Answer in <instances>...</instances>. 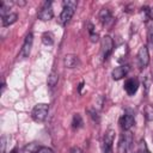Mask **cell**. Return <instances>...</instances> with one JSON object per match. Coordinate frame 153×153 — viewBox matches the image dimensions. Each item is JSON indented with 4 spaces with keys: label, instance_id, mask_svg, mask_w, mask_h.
Instances as JSON below:
<instances>
[{
    "label": "cell",
    "instance_id": "1",
    "mask_svg": "<svg viewBox=\"0 0 153 153\" xmlns=\"http://www.w3.org/2000/svg\"><path fill=\"white\" fill-rule=\"evenodd\" d=\"M76 6H78L76 1H73V0L63 1V8H62V11L59 16V24L60 25H66V24L69 23V20L74 16Z\"/></svg>",
    "mask_w": 153,
    "mask_h": 153
},
{
    "label": "cell",
    "instance_id": "2",
    "mask_svg": "<svg viewBox=\"0 0 153 153\" xmlns=\"http://www.w3.org/2000/svg\"><path fill=\"white\" fill-rule=\"evenodd\" d=\"M49 112V105L45 103H38L33 106L32 112H31V117L33 121L36 122H43Z\"/></svg>",
    "mask_w": 153,
    "mask_h": 153
},
{
    "label": "cell",
    "instance_id": "3",
    "mask_svg": "<svg viewBox=\"0 0 153 153\" xmlns=\"http://www.w3.org/2000/svg\"><path fill=\"white\" fill-rule=\"evenodd\" d=\"M114 50V41L110 36H104L102 38V42H100V51H102V56H103V60H106L110 54L112 53Z\"/></svg>",
    "mask_w": 153,
    "mask_h": 153
},
{
    "label": "cell",
    "instance_id": "4",
    "mask_svg": "<svg viewBox=\"0 0 153 153\" xmlns=\"http://www.w3.org/2000/svg\"><path fill=\"white\" fill-rule=\"evenodd\" d=\"M53 17H54V12H53V7H51V2L45 1L38 12V19L42 22H48V20L53 19Z\"/></svg>",
    "mask_w": 153,
    "mask_h": 153
},
{
    "label": "cell",
    "instance_id": "5",
    "mask_svg": "<svg viewBox=\"0 0 153 153\" xmlns=\"http://www.w3.org/2000/svg\"><path fill=\"white\" fill-rule=\"evenodd\" d=\"M133 143V135L129 130H124V133L122 134L121 136V140H120V151L122 153H128L129 149H130V146Z\"/></svg>",
    "mask_w": 153,
    "mask_h": 153
},
{
    "label": "cell",
    "instance_id": "6",
    "mask_svg": "<svg viewBox=\"0 0 153 153\" xmlns=\"http://www.w3.org/2000/svg\"><path fill=\"white\" fill-rule=\"evenodd\" d=\"M32 43H33V35H32L31 32H29V33L25 36V39H24V43H23V47H22V50H20V56H22L23 59L29 57V55H30V53H31Z\"/></svg>",
    "mask_w": 153,
    "mask_h": 153
},
{
    "label": "cell",
    "instance_id": "7",
    "mask_svg": "<svg viewBox=\"0 0 153 153\" xmlns=\"http://www.w3.org/2000/svg\"><path fill=\"white\" fill-rule=\"evenodd\" d=\"M137 62H139L140 68H145L149 63V53H148V48L146 45H142L139 49V51H137Z\"/></svg>",
    "mask_w": 153,
    "mask_h": 153
},
{
    "label": "cell",
    "instance_id": "8",
    "mask_svg": "<svg viewBox=\"0 0 153 153\" xmlns=\"http://www.w3.org/2000/svg\"><path fill=\"white\" fill-rule=\"evenodd\" d=\"M135 124V117L133 114L127 112L120 118V126L123 130H129Z\"/></svg>",
    "mask_w": 153,
    "mask_h": 153
},
{
    "label": "cell",
    "instance_id": "9",
    "mask_svg": "<svg viewBox=\"0 0 153 153\" xmlns=\"http://www.w3.org/2000/svg\"><path fill=\"white\" fill-rule=\"evenodd\" d=\"M137 88H139V81H137V79H135V78H129V79H127V80L124 81V91H126L129 96L135 94L136 91H137Z\"/></svg>",
    "mask_w": 153,
    "mask_h": 153
},
{
    "label": "cell",
    "instance_id": "10",
    "mask_svg": "<svg viewBox=\"0 0 153 153\" xmlns=\"http://www.w3.org/2000/svg\"><path fill=\"white\" fill-rule=\"evenodd\" d=\"M129 72V67L126 66V65H122V66H118V67H115L111 72V76L114 80H121L123 79Z\"/></svg>",
    "mask_w": 153,
    "mask_h": 153
},
{
    "label": "cell",
    "instance_id": "11",
    "mask_svg": "<svg viewBox=\"0 0 153 153\" xmlns=\"http://www.w3.org/2000/svg\"><path fill=\"white\" fill-rule=\"evenodd\" d=\"M63 65L66 68H75L79 65V57L74 54H67L63 57Z\"/></svg>",
    "mask_w": 153,
    "mask_h": 153
},
{
    "label": "cell",
    "instance_id": "12",
    "mask_svg": "<svg viewBox=\"0 0 153 153\" xmlns=\"http://www.w3.org/2000/svg\"><path fill=\"white\" fill-rule=\"evenodd\" d=\"M98 19H99V22H100L103 25H108V24L112 20V16H111L110 10H109V8H102V10L99 11Z\"/></svg>",
    "mask_w": 153,
    "mask_h": 153
},
{
    "label": "cell",
    "instance_id": "13",
    "mask_svg": "<svg viewBox=\"0 0 153 153\" xmlns=\"http://www.w3.org/2000/svg\"><path fill=\"white\" fill-rule=\"evenodd\" d=\"M18 19V16L17 13L14 12H10V13H6L4 17H1V25L2 26H10L12 24H14Z\"/></svg>",
    "mask_w": 153,
    "mask_h": 153
},
{
    "label": "cell",
    "instance_id": "14",
    "mask_svg": "<svg viewBox=\"0 0 153 153\" xmlns=\"http://www.w3.org/2000/svg\"><path fill=\"white\" fill-rule=\"evenodd\" d=\"M84 124V121H82V117L80 114H74L73 115V120H72V127L73 129H80Z\"/></svg>",
    "mask_w": 153,
    "mask_h": 153
},
{
    "label": "cell",
    "instance_id": "15",
    "mask_svg": "<svg viewBox=\"0 0 153 153\" xmlns=\"http://www.w3.org/2000/svg\"><path fill=\"white\" fill-rule=\"evenodd\" d=\"M57 82H59V74H57V72L51 71L50 74L48 75V86L49 87H55Z\"/></svg>",
    "mask_w": 153,
    "mask_h": 153
},
{
    "label": "cell",
    "instance_id": "16",
    "mask_svg": "<svg viewBox=\"0 0 153 153\" xmlns=\"http://www.w3.org/2000/svg\"><path fill=\"white\" fill-rule=\"evenodd\" d=\"M143 116L147 121H153V105L147 104L143 109Z\"/></svg>",
    "mask_w": 153,
    "mask_h": 153
},
{
    "label": "cell",
    "instance_id": "17",
    "mask_svg": "<svg viewBox=\"0 0 153 153\" xmlns=\"http://www.w3.org/2000/svg\"><path fill=\"white\" fill-rule=\"evenodd\" d=\"M42 42L47 45H51L54 43V36L51 35V32H44L42 35Z\"/></svg>",
    "mask_w": 153,
    "mask_h": 153
},
{
    "label": "cell",
    "instance_id": "18",
    "mask_svg": "<svg viewBox=\"0 0 153 153\" xmlns=\"http://www.w3.org/2000/svg\"><path fill=\"white\" fill-rule=\"evenodd\" d=\"M87 112L90 115V117L94 121V122H98L99 121V115H98V110L94 109V108H88L87 109Z\"/></svg>",
    "mask_w": 153,
    "mask_h": 153
},
{
    "label": "cell",
    "instance_id": "19",
    "mask_svg": "<svg viewBox=\"0 0 153 153\" xmlns=\"http://www.w3.org/2000/svg\"><path fill=\"white\" fill-rule=\"evenodd\" d=\"M35 153H54V152H53V149L49 148V147H39Z\"/></svg>",
    "mask_w": 153,
    "mask_h": 153
},
{
    "label": "cell",
    "instance_id": "20",
    "mask_svg": "<svg viewBox=\"0 0 153 153\" xmlns=\"http://www.w3.org/2000/svg\"><path fill=\"white\" fill-rule=\"evenodd\" d=\"M90 37H91V42H93V43H96V42L99 41V36H98V33L92 32V33H90Z\"/></svg>",
    "mask_w": 153,
    "mask_h": 153
},
{
    "label": "cell",
    "instance_id": "21",
    "mask_svg": "<svg viewBox=\"0 0 153 153\" xmlns=\"http://www.w3.org/2000/svg\"><path fill=\"white\" fill-rule=\"evenodd\" d=\"M69 153H84V151H82L80 147H78V146H74V147H72V148H71Z\"/></svg>",
    "mask_w": 153,
    "mask_h": 153
},
{
    "label": "cell",
    "instance_id": "22",
    "mask_svg": "<svg viewBox=\"0 0 153 153\" xmlns=\"http://www.w3.org/2000/svg\"><path fill=\"white\" fill-rule=\"evenodd\" d=\"M148 17H151V18L153 19V8H149V11H148Z\"/></svg>",
    "mask_w": 153,
    "mask_h": 153
},
{
    "label": "cell",
    "instance_id": "23",
    "mask_svg": "<svg viewBox=\"0 0 153 153\" xmlns=\"http://www.w3.org/2000/svg\"><path fill=\"white\" fill-rule=\"evenodd\" d=\"M17 5H25V1H16Z\"/></svg>",
    "mask_w": 153,
    "mask_h": 153
},
{
    "label": "cell",
    "instance_id": "24",
    "mask_svg": "<svg viewBox=\"0 0 153 153\" xmlns=\"http://www.w3.org/2000/svg\"><path fill=\"white\" fill-rule=\"evenodd\" d=\"M143 153H149V152H147V151H146V152H143Z\"/></svg>",
    "mask_w": 153,
    "mask_h": 153
},
{
    "label": "cell",
    "instance_id": "25",
    "mask_svg": "<svg viewBox=\"0 0 153 153\" xmlns=\"http://www.w3.org/2000/svg\"><path fill=\"white\" fill-rule=\"evenodd\" d=\"M11 153H14V151H13V152H11Z\"/></svg>",
    "mask_w": 153,
    "mask_h": 153
}]
</instances>
